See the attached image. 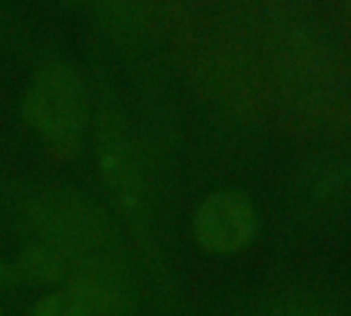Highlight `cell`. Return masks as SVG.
Returning <instances> with one entry per match:
<instances>
[{"mask_svg":"<svg viewBox=\"0 0 351 316\" xmlns=\"http://www.w3.org/2000/svg\"><path fill=\"white\" fill-rule=\"evenodd\" d=\"M32 242L50 244L75 256H116L118 230L112 217L83 193L44 189L21 209Z\"/></svg>","mask_w":351,"mask_h":316,"instance_id":"obj_1","label":"cell"},{"mask_svg":"<svg viewBox=\"0 0 351 316\" xmlns=\"http://www.w3.org/2000/svg\"><path fill=\"white\" fill-rule=\"evenodd\" d=\"M23 110L29 124L48 141H71L81 132L87 116L83 83L71 66H44L27 89Z\"/></svg>","mask_w":351,"mask_h":316,"instance_id":"obj_2","label":"cell"},{"mask_svg":"<svg viewBox=\"0 0 351 316\" xmlns=\"http://www.w3.org/2000/svg\"><path fill=\"white\" fill-rule=\"evenodd\" d=\"M97 157L104 182L116 207H120V213L130 221L132 230L143 228L149 221V195L134 151L118 124L112 122L101 130Z\"/></svg>","mask_w":351,"mask_h":316,"instance_id":"obj_3","label":"cell"},{"mask_svg":"<svg viewBox=\"0 0 351 316\" xmlns=\"http://www.w3.org/2000/svg\"><path fill=\"white\" fill-rule=\"evenodd\" d=\"M64 287L91 316H134V295L116 256H77Z\"/></svg>","mask_w":351,"mask_h":316,"instance_id":"obj_4","label":"cell"},{"mask_svg":"<svg viewBox=\"0 0 351 316\" xmlns=\"http://www.w3.org/2000/svg\"><path fill=\"white\" fill-rule=\"evenodd\" d=\"M256 215L252 203L240 193H215L207 197L195 215V238L213 254L242 250L254 236Z\"/></svg>","mask_w":351,"mask_h":316,"instance_id":"obj_5","label":"cell"},{"mask_svg":"<svg viewBox=\"0 0 351 316\" xmlns=\"http://www.w3.org/2000/svg\"><path fill=\"white\" fill-rule=\"evenodd\" d=\"M77 256L42 242H29L17 258V275L27 283H64Z\"/></svg>","mask_w":351,"mask_h":316,"instance_id":"obj_6","label":"cell"},{"mask_svg":"<svg viewBox=\"0 0 351 316\" xmlns=\"http://www.w3.org/2000/svg\"><path fill=\"white\" fill-rule=\"evenodd\" d=\"M32 316H91L85 304L66 287L44 295L36 306Z\"/></svg>","mask_w":351,"mask_h":316,"instance_id":"obj_7","label":"cell"},{"mask_svg":"<svg viewBox=\"0 0 351 316\" xmlns=\"http://www.w3.org/2000/svg\"><path fill=\"white\" fill-rule=\"evenodd\" d=\"M9 279H11V269H9V265L3 258H0V287L7 285Z\"/></svg>","mask_w":351,"mask_h":316,"instance_id":"obj_8","label":"cell"}]
</instances>
